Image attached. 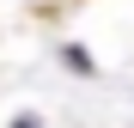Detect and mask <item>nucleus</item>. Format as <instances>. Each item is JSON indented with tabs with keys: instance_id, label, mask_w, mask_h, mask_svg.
<instances>
[{
	"instance_id": "f257e3e1",
	"label": "nucleus",
	"mask_w": 134,
	"mask_h": 128,
	"mask_svg": "<svg viewBox=\"0 0 134 128\" xmlns=\"http://www.w3.org/2000/svg\"><path fill=\"white\" fill-rule=\"evenodd\" d=\"M18 128H37V122H31V116H25V122H18Z\"/></svg>"
}]
</instances>
